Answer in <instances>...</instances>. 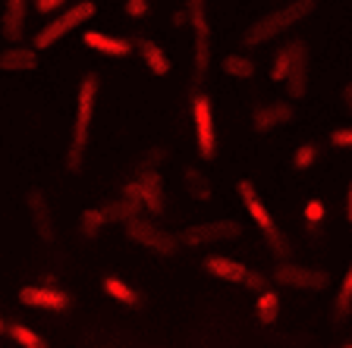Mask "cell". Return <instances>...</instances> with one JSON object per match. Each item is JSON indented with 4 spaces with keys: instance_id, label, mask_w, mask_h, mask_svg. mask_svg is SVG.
I'll use <instances>...</instances> for the list:
<instances>
[{
    "instance_id": "30",
    "label": "cell",
    "mask_w": 352,
    "mask_h": 348,
    "mask_svg": "<svg viewBox=\"0 0 352 348\" xmlns=\"http://www.w3.org/2000/svg\"><path fill=\"white\" fill-rule=\"evenodd\" d=\"M315 160H318V148H315V145H302L299 151H296L293 163H296L299 170H308L311 163H315Z\"/></svg>"
},
{
    "instance_id": "8",
    "label": "cell",
    "mask_w": 352,
    "mask_h": 348,
    "mask_svg": "<svg viewBox=\"0 0 352 348\" xmlns=\"http://www.w3.org/2000/svg\"><path fill=\"white\" fill-rule=\"evenodd\" d=\"M186 10H189V22H192V29H195V76H201L208 69V54H211L205 0H186Z\"/></svg>"
},
{
    "instance_id": "14",
    "label": "cell",
    "mask_w": 352,
    "mask_h": 348,
    "mask_svg": "<svg viewBox=\"0 0 352 348\" xmlns=\"http://www.w3.org/2000/svg\"><path fill=\"white\" fill-rule=\"evenodd\" d=\"M293 119V107L283 101L277 104H261L258 110H252V126H255L258 132H271L274 126H283Z\"/></svg>"
},
{
    "instance_id": "15",
    "label": "cell",
    "mask_w": 352,
    "mask_h": 348,
    "mask_svg": "<svg viewBox=\"0 0 352 348\" xmlns=\"http://www.w3.org/2000/svg\"><path fill=\"white\" fill-rule=\"evenodd\" d=\"M82 41H85L91 51L107 54V57H126V54L132 51L129 41H123V38H113V35H104V32H98V29H88L85 35H82Z\"/></svg>"
},
{
    "instance_id": "4",
    "label": "cell",
    "mask_w": 352,
    "mask_h": 348,
    "mask_svg": "<svg viewBox=\"0 0 352 348\" xmlns=\"http://www.w3.org/2000/svg\"><path fill=\"white\" fill-rule=\"evenodd\" d=\"M126 235H129V242L145 245V248H151V251H157V254H173L176 248H179L176 235H170V232H164L161 226H154V223L139 220V217L126 220Z\"/></svg>"
},
{
    "instance_id": "36",
    "label": "cell",
    "mask_w": 352,
    "mask_h": 348,
    "mask_svg": "<svg viewBox=\"0 0 352 348\" xmlns=\"http://www.w3.org/2000/svg\"><path fill=\"white\" fill-rule=\"evenodd\" d=\"M346 220L352 223V182H349V192H346Z\"/></svg>"
},
{
    "instance_id": "12",
    "label": "cell",
    "mask_w": 352,
    "mask_h": 348,
    "mask_svg": "<svg viewBox=\"0 0 352 348\" xmlns=\"http://www.w3.org/2000/svg\"><path fill=\"white\" fill-rule=\"evenodd\" d=\"M239 198H242V204H245V211H249V217H252V223L258 226V229H274V217H271V211L264 207V201L258 198V192H255V185H252L249 179H242L239 182Z\"/></svg>"
},
{
    "instance_id": "33",
    "label": "cell",
    "mask_w": 352,
    "mask_h": 348,
    "mask_svg": "<svg viewBox=\"0 0 352 348\" xmlns=\"http://www.w3.org/2000/svg\"><path fill=\"white\" fill-rule=\"evenodd\" d=\"M35 10L38 13H57V10H63V0H35Z\"/></svg>"
},
{
    "instance_id": "21",
    "label": "cell",
    "mask_w": 352,
    "mask_h": 348,
    "mask_svg": "<svg viewBox=\"0 0 352 348\" xmlns=\"http://www.w3.org/2000/svg\"><path fill=\"white\" fill-rule=\"evenodd\" d=\"M255 311H258V320H261V323H274L280 314V295L274 289H264L261 295H258Z\"/></svg>"
},
{
    "instance_id": "19",
    "label": "cell",
    "mask_w": 352,
    "mask_h": 348,
    "mask_svg": "<svg viewBox=\"0 0 352 348\" xmlns=\"http://www.w3.org/2000/svg\"><path fill=\"white\" fill-rule=\"evenodd\" d=\"M139 54H142V60H145V66L151 69V76H167L170 69H173L170 57L154 41H139Z\"/></svg>"
},
{
    "instance_id": "27",
    "label": "cell",
    "mask_w": 352,
    "mask_h": 348,
    "mask_svg": "<svg viewBox=\"0 0 352 348\" xmlns=\"http://www.w3.org/2000/svg\"><path fill=\"white\" fill-rule=\"evenodd\" d=\"M101 226H104V217H101V211H85L82 213V232H85V239H95L98 232H101Z\"/></svg>"
},
{
    "instance_id": "28",
    "label": "cell",
    "mask_w": 352,
    "mask_h": 348,
    "mask_svg": "<svg viewBox=\"0 0 352 348\" xmlns=\"http://www.w3.org/2000/svg\"><path fill=\"white\" fill-rule=\"evenodd\" d=\"M264 235H267V248H271V251L277 254L280 261H283V257H289V245H286L283 232H280L277 226H274V229H267V232H264Z\"/></svg>"
},
{
    "instance_id": "32",
    "label": "cell",
    "mask_w": 352,
    "mask_h": 348,
    "mask_svg": "<svg viewBox=\"0 0 352 348\" xmlns=\"http://www.w3.org/2000/svg\"><path fill=\"white\" fill-rule=\"evenodd\" d=\"M123 10H126V16H132V19H142L151 7H148V0H126Z\"/></svg>"
},
{
    "instance_id": "25",
    "label": "cell",
    "mask_w": 352,
    "mask_h": 348,
    "mask_svg": "<svg viewBox=\"0 0 352 348\" xmlns=\"http://www.w3.org/2000/svg\"><path fill=\"white\" fill-rule=\"evenodd\" d=\"M349 311H352V264H349V270H346L343 283H340V292H337V320L349 317Z\"/></svg>"
},
{
    "instance_id": "23",
    "label": "cell",
    "mask_w": 352,
    "mask_h": 348,
    "mask_svg": "<svg viewBox=\"0 0 352 348\" xmlns=\"http://www.w3.org/2000/svg\"><path fill=\"white\" fill-rule=\"evenodd\" d=\"M7 333H10V339L22 348H44V339L35 333V329L25 327V323H13V327H7Z\"/></svg>"
},
{
    "instance_id": "29",
    "label": "cell",
    "mask_w": 352,
    "mask_h": 348,
    "mask_svg": "<svg viewBox=\"0 0 352 348\" xmlns=\"http://www.w3.org/2000/svg\"><path fill=\"white\" fill-rule=\"evenodd\" d=\"M302 213H305V220H308V223H311V226H318L324 217H327V207H324V201H318V198H311V201L305 204V211H302Z\"/></svg>"
},
{
    "instance_id": "16",
    "label": "cell",
    "mask_w": 352,
    "mask_h": 348,
    "mask_svg": "<svg viewBox=\"0 0 352 348\" xmlns=\"http://www.w3.org/2000/svg\"><path fill=\"white\" fill-rule=\"evenodd\" d=\"M38 66V54L35 47H7V51H0V69L3 73H25V69H35Z\"/></svg>"
},
{
    "instance_id": "26",
    "label": "cell",
    "mask_w": 352,
    "mask_h": 348,
    "mask_svg": "<svg viewBox=\"0 0 352 348\" xmlns=\"http://www.w3.org/2000/svg\"><path fill=\"white\" fill-rule=\"evenodd\" d=\"M186 182H189V195L195 198V201H208V198H211V182L198 173V170H192V167L186 170Z\"/></svg>"
},
{
    "instance_id": "7",
    "label": "cell",
    "mask_w": 352,
    "mask_h": 348,
    "mask_svg": "<svg viewBox=\"0 0 352 348\" xmlns=\"http://www.w3.org/2000/svg\"><path fill=\"white\" fill-rule=\"evenodd\" d=\"M242 226L236 220H214V223H201V226H189L183 232L186 245H211V242H227V239H239Z\"/></svg>"
},
{
    "instance_id": "34",
    "label": "cell",
    "mask_w": 352,
    "mask_h": 348,
    "mask_svg": "<svg viewBox=\"0 0 352 348\" xmlns=\"http://www.w3.org/2000/svg\"><path fill=\"white\" fill-rule=\"evenodd\" d=\"M261 286H264V276L252 270V273H249V283H245V289H261Z\"/></svg>"
},
{
    "instance_id": "11",
    "label": "cell",
    "mask_w": 352,
    "mask_h": 348,
    "mask_svg": "<svg viewBox=\"0 0 352 348\" xmlns=\"http://www.w3.org/2000/svg\"><path fill=\"white\" fill-rule=\"evenodd\" d=\"M132 182H135V189H139L142 207H145V211H151L154 217H157V213H164V182H161V176L154 173V170H145L139 179H132Z\"/></svg>"
},
{
    "instance_id": "2",
    "label": "cell",
    "mask_w": 352,
    "mask_h": 348,
    "mask_svg": "<svg viewBox=\"0 0 352 348\" xmlns=\"http://www.w3.org/2000/svg\"><path fill=\"white\" fill-rule=\"evenodd\" d=\"M311 10H315V0H289L286 7H280V10H274V13H267L264 19H258L255 25L245 32V44L258 47V44L283 35L286 29H293L296 22H299L302 16H308Z\"/></svg>"
},
{
    "instance_id": "24",
    "label": "cell",
    "mask_w": 352,
    "mask_h": 348,
    "mask_svg": "<svg viewBox=\"0 0 352 348\" xmlns=\"http://www.w3.org/2000/svg\"><path fill=\"white\" fill-rule=\"evenodd\" d=\"M289 63H293V41L283 44V47H280V54L274 57V63H271V79H274V82H286V76H289Z\"/></svg>"
},
{
    "instance_id": "31",
    "label": "cell",
    "mask_w": 352,
    "mask_h": 348,
    "mask_svg": "<svg viewBox=\"0 0 352 348\" xmlns=\"http://www.w3.org/2000/svg\"><path fill=\"white\" fill-rule=\"evenodd\" d=\"M330 145H337V148H352V126H346V129H337V132H330Z\"/></svg>"
},
{
    "instance_id": "1",
    "label": "cell",
    "mask_w": 352,
    "mask_h": 348,
    "mask_svg": "<svg viewBox=\"0 0 352 348\" xmlns=\"http://www.w3.org/2000/svg\"><path fill=\"white\" fill-rule=\"evenodd\" d=\"M95 97H98V79L85 76L76 95V126H73V141H69V154H66V167L79 170L82 154L88 145V132H91V116H95Z\"/></svg>"
},
{
    "instance_id": "38",
    "label": "cell",
    "mask_w": 352,
    "mask_h": 348,
    "mask_svg": "<svg viewBox=\"0 0 352 348\" xmlns=\"http://www.w3.org/2000/svg\"><path fill=\"white\" fill-rule=\"evenodd\" d=\"M3 333H7V323H3V320H0V336H3Z\"/></svg>"
},
{
    "instance_id": "13",
    "label": "cell",
    "mask_w": 352,
    "mask_h": 348,
    "mask_svg": "<svg viewBox=\"0 0 352 348\" xmlns=\"http://www.w3.org/2000/svg\"><path fill=\"white\" fill-rule=\"evenodd\" d=\"M305 82H308V47L305 41H293V63H289V76H286L289 95L293 97L305 95Z\"/></svg>"
},
{
    "instance_id": "17",
    "label": "cell",
    "mask_w": 352,
    "mask_h": 348,
    "mask_svg": "<svg viewBox=\"0 0 352 348\" xmlns=\"http://www.w3.org/2000/svg\"><path fill=\"white\" fill-rule=\"evenodd\" d=\"M0 29L7 41H19L22 29H25V0H3V19Z\"/></svg>"
},
{
    "instance_id": "9",
    "label": "cell",
    "mask_w": 352,
    "mask_h": 348,
    "mask_svg": "<svg viewBox=\"0 0 352 348\" xmlns=\"http://www.w3.org/2000/svg\"><path fill=\"white\" fill-rule=\"evenodd\" d=\"M19 301L29 308H41V311H66L69 308V295L54 286H22Z\"/></svg>"
},
{
    "instance_id": "10",
    "label": "cell",
    "mask_w": 352,
    "mask_h": 348,
    "mask_svg": "<svg viewBox=\"0 0 352 348\" xmlns=\"http://www.w3.org/2000/svg\"><path fill=\"white\" fill-rule=\"evenodd\" d=\"M205 270L211 276H217V279H223V283H233V286H245L249 283V273H252L245 264L233 261V257H223V254L205 257Z\"/></svg>"
},
{
    "instance_id": "3",
    "label": "cell",
    "mask_w": 352,
    "mask_h": 348,
    "mask_svg": "<svg viewBox=\"0 0 352 348\" xmlns=\"http://www.w3.org/2000/svg\"><path fill=\"white\" fill-rule=\"evenodd\" d=\"M95 16V3L91 0H82V3H76V7L63 10V13H57L47 25H44L41 32L35 35V47L38 51H44V47H51V44H57L60 38H66L69 32H76L79 25H85L88 19Z\"/></svg>"
},
{
    "instance_id": "37",
    "label": "cell",
    "mask_w": 352,
    "mask_h": 348,
    "mask_svg": "<svg viewBox=\"0 0 352 348\" xmlns=\"http://www.w3.org/2000/svg\"><path fill=\"white\" fill-rule=\"evenodd\" d=\"M343 104H346V110H352V82L343 88Z\"/></svg>"
},
{
    "instance_id": "22",
    "label": "cell",
    "mask_w": 352,
    "mask_h": 348,
    "mask_svg": "<svg viewBox=\"0 0 352 348\" xmlns=\"http://www.w3.org/2000/svg\"><path fill=\"white\" fill-rule=\"evenodd\" d=\"M223 73L233 76V79H252V76H255V60L242 57V54H230V57L223 60Z\"/></svg>"
},
{
    "instance_id": "20",
    "label": "cell",
    "mask_w": 352,
    "mask_h": 348,
    "mask_svg": "<svg viewBox=\"0 0 352 348\" xmlns=\"http://www.w3.org/2000/svg\"><path fill=\"white\" fill-rule=\"evenodd\" d=\"M104 292H107L113 301L126 305V308H135V305H139V295H135V289H132V286H126L120 276H104Z\"/></svg>"
},
{
    "instance_id": "18",
    "label": "cell",
    "mask_w": 352,
    "mask_h": 348,
    "mask_svg": "<svg viewBox=\"0 0 352 348\" xmlns=\"http://www.w3.org/2000/svg\"><path fill=\"white\" fill-rule=\"evenodd\" d=\"M29 207H32V223H35L38 235L41 242H54V223H51V211H47V204H44V195L41 192H32L29 195Z\"/></svg>"
},
{
    "instance_id": "5",
    "label": "cell",
    "mask_w": 352,
    "mask_h": 348,
    "mask_svg": "<svg viewBox=\"0 0 352 348\" xmlns=\"http://www.w3.org/2000/svg\"><path fill=\"white\" fill-rule=\"evenodd\" d=\"M192 123H195V145L198 154L205 160L214 157L217 151V135H214V113H211V101L205 95L192 97Z\"/></svg>"
},
{
    "instance_id": "6",
    "label": "cell",
    "mask_w": 352,
    "mask_h": 348,
    "mask_svg": "<svg viewBox=\"0 0 352 348\" xmlns=\"http://www.w3.org/2000/svg\"><path fill=\"white\" fill-rule=\"evenodd\" d=\"M280 286H289V289H308V292H321L330 283V276L324 270H311V267H299V264H280L277 273H274Z\"/></svg>"
},
{
    "instance_id": "35",
    "label": "cell",
    "mask_w": 352,
    "mask_h": 348,
    "mask_svg": "<svg viewBox=\"0 0 352 348\" xmlns=\"http://www.w3.org/2000/svg\"><path fill=\"white\" fill-rule=\"evenodd\" d=\"M189 22V10H179V13H173V25H186Z\"/></svg>"
}]
</instances>
